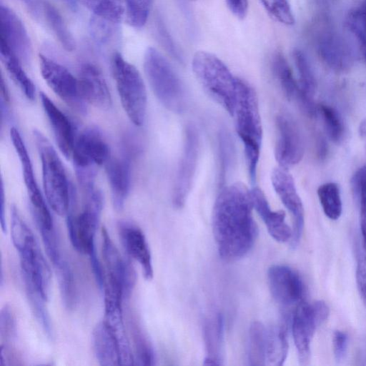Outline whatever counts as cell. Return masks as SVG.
<instances>
[{
    "label": "cell",
    "instance_id": "obj_38",
    "mask_svg": "<svg viewBox=\"0 0 366 366\" xmlns=\"http://www.w3.org/2000/svg\"><path fill=\"white\" fill-rule=\"evenodd\" d=\"M130 327L134 348V360L139 365H154L155 360L154 353L147 336L133 320H131Z\"/></svg>",
    "mask_w": 366,
    "mask_h": 366
},
{
    "label": "cell",
    "instance_id": "obj_9",
    "mask_svg": "<svg viewBox=\"0 0 366 366\" xmlns=\"http://www.w3.org/2000/svg\"><path fill=\"white\" fill-rule=\"evenodd\" d=\"M329 315L330 308L323 300L312 303L302 301L297 305L292 320V332L301 365L308 363L315 332Z\"/></svg>",
    "mask_w": 366,
    "mask_h": 366
},
{
    "label": "cell",
    "instance_id": "obj_20",
    "mask_svg": "<svg viewBox=\"0 0 366 366\" xmlns=\"http://www.w3.org/2000/svg\"><path fill=\"white\" fill-rule=\"evenodd\" d=\"M77 79L80 93L85 102L101 109L111 107V94L98 67L90 63L82 64Z\"/></svg>",
    "mask_w": 366,
    "mask_h": 366
},
{
    "label": "cell",
    "instance_id": "obj_13",
    "mask_svg": "<svg viewBox=\"0 0 366 366\" xmlns=\"http://www.w3.org/2000/svg\"><path fill=\"white\" fill-rule=\"evenodd\" d=\"M104 290V321L110 328L118 342L121 365H133L134 355L127 337L123 318L122 301L124 299L123 292L119 287L109 282H105Z\"/></svg>",
    "mask_w": 366,
    "mask_h": 366
},
{
    "label": "cell",
    "instance_id": "obj_41",
    "mask_svg": "<svg viewBox=\"0 0 366 366\" xmlns=\"http://www.w3.org/2000/svg\"><path fill=\"white\" fill-rule=\"evenodd\" d=\"M352 191L360 201V229L363 247L366 252V166L359 168L351 179Z\"/></svg>",
    "mask_w": 366,
    "mask_h": 366
},
{
    "label": "cell",
    "instance_id": "obj_42",
    "mask_svg": "<svg viewBox=\"0 0 366 366\" xmlns=\"http://www.w3.org/2000/svg\"><path fill=\"white\" fill-rule=\"evenodd\" d=\"M268 14L277 21L292 26L295 23L288 0H258Z\"/></svg>",
    "mask_w": 366,
    "mask_h": 366
},
{
    "label": "cell",
    "instance_id": "obj_8",
    "mask_svg": "<svg viewBox=\"0 0 366 366\" xmlns=\"http://www.w3.org/2000/svg\"><path fill=\"white\" fill-rule=\"evenodd\" d=\"M87 197L81 212L69 211L66 217L68 234L74 248L89 255L96 251L95 234L103 208V196L95 189L86 191Z\"/></svg>",
    "mask_w": 366,
    "mask_h": 366
},
{
    "label": "cell",
    "instance_id": "obj_43",
    "mask_svg": "<svg viewBox=\"0 0 366 366\" xmlns=\"http://www.w3.org/2000/svg\"><path fill=\"white\" fill-rule=\"evenodd\" d=\"M89 26L91 34L95 41L99 44H105L109 42L115 34L117 25L92 16Z\"/></svg>",
    "mask_w": 366,
    "mask_h": 366
},
{
    "label": "cell",
    "instance_id": "obj_35",
    "mask_svg": "<svg viewBox=\"0 0 366 366\" xmlns=\"http://www.w3.org/2000/svg\"><path fill=\"white\" fill-rule=\"evenodd\" d=\"M345 23L347 29L354 36L366 64V0L348 13Z\"/></svg>",
    "mask_w": 366,
    "mask_h": 366
},
{
    "label": "cell",
    "instance_id": "obj_30",
    "mask_svg": "<svg viewBox=\"0 0 366 366\" xmlns=\"http://www.w3.org/2000/svg\"><path fill=\"white\" fill-rule=\"evenodd\" d=\"M1 58L9 76L25 97L29 100H34L36 94L34 84L24 70L20 59L2 41Z\"/></svg>",
    "mask_w": 366,
    "mask_h": 366
},
{
    "label": "cell",
    "instance_id": "obj_47",
    "mask_svg": "<svg viewBox=\"0 0 366 366\" xmlns=\"http://www.w3.org/2000/svg\"><path fill=\"white\" fill-rule=\"evenodd\" d=\"M356 281L359 292L366 304V257H361L358 261Z\"/></svg>",
    "mask_w": 366,
    "mask_h": 366
},
{
    "label": "cell",
    "instance_id": "obj_46",
    "mask_svg": "<svg viewBox=\"0 0 366 366\" xmlns=\"http://www.w3.org/2000/svg\"><path fill=\"white\" fill-rule=\"evenodd\" d=\"M347 335L340 330H336L332 335V348L335 360L339 362L345 357L347 347Z\"/></svg>",
    "mask_w": 366,
    "mask_h": 366
},
{
    "label": "cell",
    "instance_id": "obj_32",
    "mask_svg": "<svg viewBox=\"0 0 366 366\" xmlns=\"http://www.w3.org/2000/svg\"><path fill=\"white\" fill-rule=\"evenodd\" d=\"M86 7L92 16L118 25L124 16L122 0H73Z\"/></svg>",
    "mask_w": 366,
    "mask_h": 366
},
{
    "label": "cell",
    "instance_id": "obj_24",
    "mask_svg": "<svg viewBox=\"0 0 366 366\" xmlns=\"http://www.w3.org/2000/svg\"><path fill=\"white\" fill-rule=\"evenodd\" d=\"M224 318L216 314L207 318L203 325V337L205 347L204 365H219L224 361Z\"/></svg>",
    "mask_w": 366,
    "mask_h": 366
},
{
    "label": "cell",
    "instance_id": "obj_2",
    "mask_svg": "<svg viewBox=\"0 0 366 366\" xmlns=\"http://www.w3.org/2000/svg\"><path fill=\"white\" fill-rule=\"evenodd\" d=\"M232 117H234L236 131L244 146L249 179L252 184H254L262 140L258 99L250 84L238 77Z\"/></svg>",
    "mask_w": 366,
    "mask_h": 366
},
{
    "label": "cell",
    "instance_id": "obj_11",
    "mask_svg": "<svg viewBox=\"0 0 366 366\" xmlns=\"http://www.w3.org/2000/svg\"><path fill=\"white\" fill-rule=\"evenodd\" d=\"M41 76L52 91L68 106L80 113L86 112L85 101L81 97L78 79L63 65L39 54Z\"/></svg>",
    "mask_w": 366,
    "mask_h": 366
},
{
    "label": "cell",
    "instance_id": "obj_25",
    "mask_svg": "<svg viewBox=\"0 0 366 366\" xmlns=\"http://www.w3.org/2000/svg\"><path fill=\"white\" fill-rule=\"evenodd\" d=\"M92 342L94 353L99 365L104 366L121 365L118 342L104 320L94 327Z\"/></svg>",
    "mask_w": 366,
    "mask_h": 366
},
{
    "label": "cell",
    "instance_id": "obj_12",
    "mask_svg": "<svg viewBox=\"0 0 366 366\" xmlns=\"http://www.w3.org/2000/svg\"><path fill=\"white\" fill-rule=\"evenodd\" d=\"M275 127L274 157L279 167L288 169L297 164L303 157V137L298 124L288 114H278Z\"/></svg>",
    "mask_w": 366,
    "mask_h": 366
},
{
    "label": "cell",
    "instance_id": "obj_22",
    "mask_svg": "<svg viewBox=\"0 0 366 366\" xmlns=\"http://www.w3.org/2000/svg\"><path fill=\"white\" fill-rule=\"evenodd\" d=\"M253 209L263 220L268 232L279 242L291 240L292 229L285 222L284 211L272 210L264 192L258 187L250 190Z\"/></svg>",
    "mask_w": 366,
    "mask_h": 366
},
{
    "label": "cell",
    "instance_id": "obj_40",
    "mask_svg": "<svg viewBox=\"0 0 366 366\" xmlns=\"http://www.w3.org/2000/svg\"><path fill=\"white\" fill-rule=\"evenodd\" d=\"M124 16L127 24L134 28L143 27L149 16L153 0H124Z\"/></svg>",
    "mask_w": 366,
    "mask_h": 366
},
{
    "label": "cell",
    "instance_id": "obj_3",
    "mask_svg": "<svg viewBox=\"0 0 366 366\" xmlns=\"http://www.w3.org/2000/svg\"><path fill=\"white\" fill-rule=\"evenodd\" d=\"M144 69L160 103L174 113L184 112L189 102L184 84L168 60L154 47L147 48L144 53Z\"/></svg>",
    "mask_w": 366,
    "mask_h": 366
},
{
    "label": "cell",
    "instance_id": "obj_21",
    "mask_svg": "<svg viewBox=\"0 0 366 366\" xmlns=\"http://www.w3.org/2000/svg\"><path fill=\"white\" fill-rule=\"evenodd\" d=\"M41 102L51 127L56 143L66 159L71 158L76 139L75 129L69 118L44 93Z\"/></svg>",
    "mask_w": 366,
    "mask_h": 366
},
{
    "label": "cell",
    "instance_id": "obj_18",
    "mask_svg": "<svg viewBox=\"0 0 366 366\" xmlns=\"http://www.w3.org/2000/svg\"><path fill=\"white\" fill-rule=\"evenodd\" d=\"M1 41L20 59L27 63L32 54V45L24 24L16 14L6 5L1 4Z\"/></svg>",
    "mask_w": 366,
    "mask_h": 366
},
{
    "label": "cell",
    "instance_id": "obj_50",
    "mask_svg": "<svg viewBox=\"0 0 366 366\" xmlns=\"http://www.w3.org/2000/svg\"><path fill=\"white\" fill-rule=\"evenodd\" d=\"M317 154L320 159H324L327 157L328 152V147L325 137L322 135H319L317 137Z\"/></svg>",
    "mask_w": 366,
    "mask_h": 366
},
{
    "label": "cell",
    "instance_id": "obj_44",
    "mask_svg": "<svg viewBox=\"0 0 366 366\" xmlns=\"http://www.w3.org/2000/svg\"><path fill=\"white\" fill-rule=\"evenodd\" d=\"M16 322L12 311L9 306H4L1 311L0 336L3 345L9 343L16 337Z\"/></svg>",
    "mask_w": 366,
    "mask_h": 366
},
{
    "label": "cell",
    "instance_id": "obj_7",
    "mask_svg": "<svg viewBox=\"0 0 366 366\" xmlns=\"http://www.w3.org/2000/svg\"><path fill=\"white\" fill-rule=\"evenodd\" d=\"M71 158L81 187L86 191L94 188L96 167L110 159V149L101 131L91 127L78 134Z\"/></svg>",
    "mask_w": 366,
    "mask_h": 366
},
{
    "label": "cell",
    "instance_id": "obj_31",
    "mask_svg": "<svg viewBox=\"0 0 366 366\" xmlns=\"http://www.w3.org/2000/svg\"><path fill=\"white\" fill-rule=\"evenodd\" d=\"M267 328L260 322H253L249 330L247 356L249 365L267 364Z\"/></svg>",
    "mask_w": 366,
    "mask_h": 366
},
{
    "label": "cell",
    "instance_id": "obj_27",
    "mask_svg": "<svg viewBox=\"0 0 366 366\" xmlns=\"http://www.w3.org/2000/svg\"><path fill=\"white\" fill-rule=\"evenodd\" d=\"M10 137L21 162L24 181L29 194L30 204L41 203L44 202V199L36 182L30 157L21 136L15 127H11Z\"/></svg>",
    "mask_w": 366,
    "mask_h": 366
},
{
    "label": "cell",
    "instance_id": "obj_26",
    "mask_svg": "<svg viewBox=\"0 0 366 366\" xmlns=\"http://www.w3.org/2000/svg\"><path fill=\"white\" fill-rule=\"evenodd\" d=\"M292 56L297 71L300 89L296 102L300 107L307 108L315 103L314 95L317 89L315 76L307 56L301 49H294Z\"/></svg>",
    "mask_w": 366,
    "mask_h": 366
},
{
    "label": "cell",
    "instance_id": "obj_39",
    "mask_svg": "<svg viewBox=\"0 0 366 366\" xmlns=\"http://www.w3.org/2000/svg\"><path fill=\"white\" fill-rule=\"evenodd\" d=\"M317 108L327 136L333 142L340 143L345 135V126L340 114L335 108L325 104L318 105Z\"/></svg>",
    "mask_w": 366,
    "mask_h": 366
},
{
    "label": "cell",
    "instance_id": "obj_37",
    "mask_svg": "<svg viewBox=\"0 0 366 366\" xmlns=\"http://www.w3.org/2000/svg\"><path fill=\"white\" fill-rule=\"evenodd\" d=\"M24 283L30 307L36 319L46 336L50 339L52 338L54 336L52 323L44 305L46 301L34 286L26 282Z\"/></svg>",
    "mask_w": 366,
    "mask_h": 366
},
{
    "label": "cell",
    "instance_id": "obj_33",
    "mask_svg": "<svg viewBox=\"0 0 366 366\" xmlns=\"http://www.w3.org/2000/svg\"><path fill=\"white\" fill-rule=\"evenodd\" d=\"M272 68L274 76L285 96L289 100L296 101L300 91L298 82L282 53L277 52L273 56Z\"/></svg>",
    "mask_w": 366,
    "mask_h": 366
},
{
    "label": "cell",
    "instance_id": "obj_23",
    "mask_svg": "<svg viewBox=\"0 0 366 366\" xmlns=\"http://www.w3.org/2000/svg\"><path fill=\"white\" fill-rule=\"evenodd\" d=\"M105 164L113 205L116 210L121 211L130 190V161L126 157H110Z\"/></svg>",
    "mask_w": 366,
    "mask_h": 366
},
{
    "label": "cell",
    "instance_id": "obj_19",
    "mask_svg": "<svg viewBox=\"0 0 366 366\" xmlns=\"http://www.w3.org/2000/svg\"><path fill=\"white\" fill-rule=\"evenodd\" d=\"M117 228L127 254L141 265L145 279L152 280L154 275L152 255L144 232L129 221H119Z\"/></svg>",
    "mask_w": 366,
    "mask_h": 366
},
{
    "label": "cell",
    "instance_id": "obj_1",
    "mask_svg": "<svg viewBox=\"0 0 366 366\" xmlns=\"http://www.w3.org/2000/svg\"><path fill=\"white\" fill-rule=\"evenodd\" d=\"M250 190L242 182L221 189L212 212V230L219 256L227 261L252 249L258 229L252 216Z\"/></svg>",
    "mask_w": 366,
    "mask_h": 366
},
{
    "label": "cell",
    "instance_id": "obj_48",
    "mask_svg": "<svg viewBox=\"0 0 366 366\" xmlns=\"http://www.w3.org/2000/svg\"><path fill=\"white\" fill-rule=\"evenodd\" d=\"M226 4L229 11L237 18L243 19L247 14L248 0H226Z\"/></svg>",
    "mask_w": 366,
    "mask_h": 366
},
{
    "label": "cell",
    "instance_id": "obj_17",
    "mask_svg": "<svg viewBox=\"0 0 366 366\" xmlns=\"http://www.w3.org/2000/svg\"><path fill=\"white\" fill-rule=\"evenodd\" d=\"M102 234L107 281L119 286L123 291L124 298H129L136 282L135 271L130 262L121 255L105 228L102 229Z\"/></svg>",
    "mask_w": 366,
    "mask_h": 366
},
{
    "label": "cell",
    "instance_id": "obj_45",
    "mask_svg": "<svg viewBox=\"0 0 366 366\" xmlns=\"http://www.w3.org/2000/svg\"><path fill=\"white\" fill-rule=\"evenodd\" d=\"M157 31L159 39L166 51L178 62L183 64L184 57L181 51L174 42L164 21L159 17L157 20Z\"/></svg>",
    "mask_w": 366,
    "mask_h": 366
},
{
    "label": "cell",
    "instance_id": "obj_15",
    "mask_svg": "<svg viewBox=\"0 0 366 366\" xmlns=\"http://www.w3.org/2000/svg\"><path fill=\"white\" fill-rule=\"evenodd\" d=\"M270 292L283 307L298 305L302 301L304 285L299 274L289 266L274 264L267 272Z\"/></svg>",
    "mask_w": 366,
    "mask_h": 366
},
{
    "label": "cell",
    "instance_id": "obj_36",
    "mask_svg": "<svg viewBox=\"0 0 366 366\" xmlns=\"http://www.w3.org/2000/svg\"><path fill=\"white\" fill-rule=\"evenodd\" d=\"M317 196L325 214L332 220L340 218L342 204L339 186L335 182H327L317 189Z\"/></svg>",
    "mask_w": 366,
    "mask_h": 366
},
{
    "label": "cell",
    "instance_id": "obj_10",
    "mask_svg": "<svg viewBox=\"0 0 366 366\" xmlns=\"http://www.w3.org/2000/svg\"><path fill=\"white\" fill-rule=\"evenodd\" d=\"M199 147V134L196 126L193 124H187L172 190V203L177 209L184 207L190 192L197 171Z\"/></svg>",
    "mask_w": 366,
    "mask_h": 366
},
{
    "label": "cell",
    "instance_id": "obj_28",
    "mask_svg": "<svg viewBox=\"0 0 366 366\" xmlns=\"http://www.w3.org/2000/svg\"><path fill=\"white\" fill-rule=\"evenodd\" d=\"M56 272L62 302L66 309L71 310L76 302V290L73 271L62 252L49 259Z\"/></svg>",
    "mask_w": 366,
    "mask_h": 366
},
{
    "label": "cell",
    "instance_id": "obj_16",
    "mask_svg": "<svg viewBox=\"0 0 366 366\" xmlns=\"http://www.w3.org/2000/svg\"><path fill=\"white\" fill-rule=\"evenodd\" d=\"M315 46L323 62L336 71L348 70L352 64V52L347 41L332 28L324 26L315 35Z\"/></svg>",
    "mask_w": 366,
    "mask_h": 366
},
{
    "label": "cell",
    "instance_id": "obj_51",
    "mask_svg": "<svg viewBox=\"0 0 366 366\" xmlns=\"http://www.w3.org/2000/svg\"><path fill=\"white\" fill-rule=\"evenodd\" d=\"M1 227L4 233H6L7 227L4 214V187L3 183L1 184Z\"/></svg>",
    "mask_w": 366,
    "mask_h": 366
},
{
    "label": "cell",
    "instance_id": "obj_6",
    "mask_svg": "<svg viewBox=\"0 0 366 366\" xmlns=\"http://www.w3.org/2000/svg\"><path fill=\"white\" fill-rule=\"evenodd\" d=\"M112 71L127 115L134 125L142 126L146 117L147 96L140 73L119 52L112 56Z\"/></svg>",
    "mask_w": 366,
    "mask_h": 366
},
{
    "label": "cell",
    "instance_id": "obj_5",
    "mask_svg": "<svg viewBox=\"0 0 366 366\" xmlns=\"http://www.w3.org/2000/svg\"><path fill=\"white\" fill-rule=\"evenodd\" d=\"M33 135L41 162L43 187L47 202L57 214H67L72 189H70L62 162L41 132L36 129Z\"/></svg>",
    "mask_w": 366,
    "mask_h": 366
},
{
    "label": "cell",
    "instance_id": "obj_14",
    "mask_svg": "<svg viewBox=\"0 0 366 366\" xmlns=\"http://www.w3.org/2000/svg\"><path fill=\"white\" fill-rule=\"evenodd\" d=\"M273 188L293 219L291 245L295 247L301 238L304 224L305 212L302 202L297 192L295 181L288 169L278 167L271 175Z\"/></svg>",
    "mask_w": 366,
    "mask_h": 366
},
{
    "label": "cell",
    "instance_id": "obj_49",
    "mask_svg": "<svg viewBox=\"0 0 366 366\" xmlns=\"http://www.w3.org/2000/svg\"><path fill=\"white\" fill-rule=\"evenodd\" d=\"M89 260L93 271L97 284L100 290H103L104 287L105 280L103 274L102 268L100 262L97 255L96 251L91 253L89 255Z\"/></svg>",
    "mask_w": 366,
    "mask_h": 366
},
{
    "label": "cell",
    "instance_id": "obj_4",
    "mask_svg": "<svg viewBox=\"0 0 366 366\" xmlns=\"http://www.w3.org/2000/svg\"><path fill=\"white\" fill-rule=\"evenodd\" d=\"M192 67L205 92L231 116H233L237 93V79L216 55L197 51Z\"/></svg>",
    "mask_w": 366,
    "mask_h": 366
},
{
    "label": "cell",
    "instance_id": "obj_29",
    "mask_svg": "<svg viewBox=\"0 0 366 366\" xmlns=\"http://www.w3.org/2000/svg\"><path fill=\"white\" fill-rule=\"evenodd\" d=\"M288 350L287 325L285 320L267 328V363L275 366L282 365L287 359Z\"/></svg>",
    "mask_w": 366,
    "mask_h": 366
},
{
    "label": "cell",
    "instance_id": "obj_34",
    "mask_svg": "<svg viewBox=\"0 0 366 366\" xmlns=\"http://www.w3.org/2000/svg\"><path fill=\"white\" fill-rule=\"evenodd\" d=\"M43 7L48 24L61 45L67 51L74 50L76 47L74 38L61 14L49 3H44Z\"/></svg>",
    "mask_w": 366,
    "mask_h": 366
},
{
    "label": "cell",
    "instance_id": "obj_52",
    "mask_svg": "<svg viewBox=\"0 0 366 366\" xmlns=\"http://www.w3.org/2000/svg\"><path fill=\"white\" fill-rule=\"evenodd\" d=\"M358 131L366 152V117L360 123Z\"/></svg>",
    "mask_w": 366,
    "mask_h": 366
}]
</instances>
